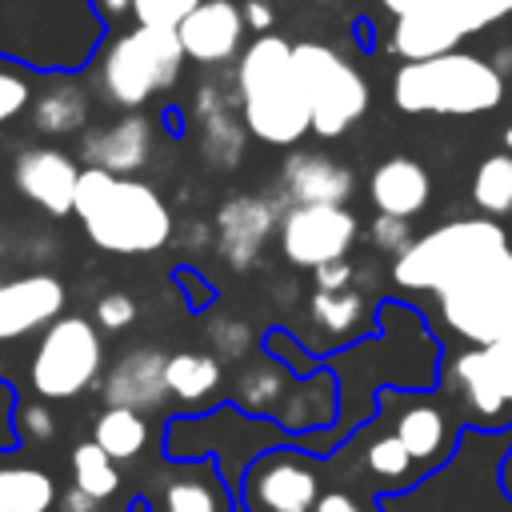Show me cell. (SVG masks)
Masks as SVG:
<instances>
[{"instance_id":"1","label":"cell","mask_w":512,"mask_h":512,"mask_svg":"<svg viewBox=\"0 0 512 512\" xmlns=\"http://www.w3.org/2000/svg\"><path fill=\"white\" fill-rule=\"evenodd\" d=\"M72 216L96 248L116 256H144L172 240V212L152 184L92 164L80 172Z\"/></svg>"},{"instance_id":"2","label":"cell","mask_w":512,"mask_h":512,"mask_svg":"<svg viewBox=\"0 0 512 512\" xmlns=\"http://www.w3.org/2000/svg\"><path fill=\"white\" fill-rule=\"evenodd\" d=\"M236 104L248 132L264 144L288 148L312 132V108L292 64V44L260 32L236 60Z\"/></svg>"},{"instance_id":"3","label":"cell","mask_w":512,"mask_h":512,"mask_svg":"<svg viewBox=\"0 0 512 512\" xmlns=\"http://www.w3.org/2000/svg\"><path fill=\"white\" fill-rule=\"evenodd\" d=\"M504 76L496 64L472 52H444L428 60H404L392 76V104L412 116H480L500 108Z\"/></svg>"},{"instance_id":"4","label":"cell","mask_w":512,"mask_h":512,"mask_svg":"<svg viewBox=\"0 0 512 512\" xmlns=\"http://www.w3.org/2000/svg\"><path fill=\"white\" fill-rule=\"evenodd\" d=\"M508 252H512L508 232L492 216L448 220V224L424 232L420 240H412L396 256L392 280L400 288H424V292H436L440 296L444 288H456L460 280L476 276L480 268L496 264Z\"/></svg>"},{"instance_id":"5","label":"cell","mask_w":512,"mask_h":512,"mask_svg":"<svg viewBox=\"0 0 512 512\" xmlns=\"http://www.w3.org/2000/svg\"><path fill=\"white\" fill-rule=\"evenodd\" d=\"M184 48L172 28H144L132 24L116 32L100 52H96V84L104 100L136 112L144 108L156 92H168L180 80L184 68Z\"/></svg>"},{"instance_id":"6","label":"cell","mask_w":512,"mask_h":512,"mask_svg":"<svg viewBox=\"0 0 512 512\" xmlns=\"http://www.w3.org/2000/svg\"><path fill=\"white\" fill-rule=\"evenodd\" d=\"M232 404L244 416H260L272 420L276 428H284L288 436H304L312 428H328L336 420V380L332 372L316 368L308 376L284 372L276 364V356L260 368H244L236 388H232Z\"/></svg>"},{"instance_id":"7","label":"cell","mask_w":512,"mask_h":512,"mask_svg":"<svg viewBox=\"0 0 512 512\" xmlns=\"http://www.w3.org/2000/svg\"><path fill=\"white\" fill-rule=\"evenodd\" d=\"M104 372V340L100 324L76 312L56 316L32 352L28 380L40 400H76Z\"/></svg>"},{"instance_id":"8","label":"cell","mask_w":512,"mask_h":512,"mask_svg":"<svg viewBox=\"0 0 512 512\" xmlns=\"http://www.w3.org/2000/svg\"><path fill=\"white\" fill-rule=\"evenodd\" d=\"M324 492V460L300 444L260 448L236 484V512H312Z\"/></svg>"},{"instance_id":"9","label":"cell","mask_w":512,"mask_h":512,"mask_svg":"<svg viewBox=\"0 0 512 512\" xmlns=\"http://www.w3.org/2000/svg\"><path fill=\"white\" fill-rule=\"evenodd\" d=\"M292 64H296V76L304 84L316 136L336 140L368 112L364 76L340 52H332L328 44H316V40L292 44Z\"/></svg>"},{"instance_id":"10","label":"cell","mask_w":512,"mask_h":512,"mask_svg":"<svg viewBox=\"0 0 512 512\" xmlns=\"http://www.w3.org/2000/svg\"><path fill=\"white\" fill-rule=\"evenodd\" d=\"M512 16V0H420L392 24V52L400 60H428L456 52L464 36Z\"/></svg>"},{"instance_id":"11","label":"cell","mask_w":512,"mask_h":512,"mask_svg":"<svg viewBox=\"0 0 512 512\" xmlns=\"http://www.w3.org/2000/svg\"><path fill=\"white\" fill-rule=\"evenodd\" d=\"M448 328L472 344L512 340V252L440 292Z\"/></svg>"},{"instance_id":"12","label":"cell","mask_w":512,"mask_h":512,"mask_svg":"<svg viewBox=\"0 0 512 512\" xmlns=\"http://www.w3.org/2000/svg\"><path fill=\"white\" fill-rule=\"evenodd\" d=\"M280 252L296 268H324L332 260H348L360 220L344 204H292L280 216Z\"/></svg>"},{"instance_id":"13","label":"cell","mask_w":512,"mask_h":512,"mask_svg":"<svg viewBox=\"0 0 512 512\" xmlns=\"http://www.w3.org/2000/svg\"><path fill=\"white\" fill-rule=\"evenodd\" d=\"M464 424L500 428L512 416V340L476 344L452 364Z\"/></svg>"},{"instance_id":"14","label":"cell","mask_w":512,"mask_h":512,"mask_svg":"<svg viewBox=\"0 0 512 512\" xmlns=\"http://www.w3.org/2000/svg\"><path fill=\"white\" fill-rule=\"evenodd\" d=\"M384 396L396 404L392 412V432L400 436V444L412 452V460L420 464L424 476H432L436 468H444L456 452L460 440V420L440 396L428 392H388Z\"/></svg>"},{"instance_id":"15","label":"cell","mask_w":512,"mask_h":512,"mask_svg":"<svg viewBox=\"0 0 512 512\" xmlns=\"http://www.w3.org/2000/svg\"><path fill=\"white\" fill-rule=\"evenodd\" d=\"M244 8L236 0H204L176 28L180 48L196 64H228L244 52Z\"/></svg>"},{"instance_id":"16","label":"cell","mask_w":512,"mask_h":512,"mask_svg":"<svg viewBox=\"0 0 512 512\" xmlns=\"http://www.w3.org/2000/svg\"><path fill=\"white\" fill-rule=\"evenodd\" d=\"M80 164L60 148H24L12 164V184L24 200L44 208L48 216H68L76 204Z\"/></svg>"},{"instance_id":"17","label":"cell","mask_w":512,"mask_h":512,"mask_svg":"<svg viewBox=\"0 0 512 512\" xmlns=\"http://www.w3.org/2000/svg\"><path fill=\"white\" fill-rule=\"evenodd\" d=\"M272 232H280V216L264 196H232L216 212V244L236 272L260 260Z\"/></svg>"},{"instance_id":"18","label":"cell","mask_w":512,"mask_h":512,"mask_svg":"<svg viewBox=\"0 0 512 512\" xmlns=\"http://www.w3.org/2000/svg\"><path fill=\"white\" fill-rule=\"evenodd\" d=\"M64 316V284L52 272L0 280V340L28 336Z\"/></svg>"},{"instance_id":"19","label":"cell","mask_w":512,"mask_h":512,"mask_svg":"<svg viewBox=\"0 0 512 512\" xmlns=\"http://www.w3.org/2000/svg\"><path fill=\"white\" fill-rule=\"evenodd\" d=\"M180 468L164 480L160 488V512H236L232 508V484L220 472L216 456H192V460H176Z\"/></svg>"},{"instance_id":"20","label":"cell","mask_w":512,"mask_h":512,"mask_svg":"<svg viewBox=\"0 0 512 512\" xmlns=\"http://www.w3.org/2000/svg\"><path fill=\"white\" fill-rule=\"evenodd\" d=\"M164 364H168V356H164L160 348H132V352H124V356L104 372V380H100L104 404L152 412V408L168 396Z\"/></svg>"},{"instance_id":"21","label":"cell","mask_w":512,"mask_h":512,"mask_svg":"<svg viewBox=\"0 0 512 512\" xmlns=\"http://www.w3.org/2000/svg\"><path fill=\"white\" fill-rule=\"evenodd\" d=\"M432 196V176L420 160L412 156H388L376 164V172L368 176V200L376 212L384 216H400L412 220L416 212L428 208Z\"/></svg>"},{"instance_id":"22","label":"cell","mask_w":512,"mask_h":512,"mask_svg":"<svg viewBox=\"0 0 512 512\" xmlns=\"http://www.w3.org/2000/svg\"><path fill=\"white\" fill-rule=\"evenodd\" d=\"M152 152V120L140 112H128L112 124H104L100 132L84 136V160L92 168H108L120 176H132L148 164Z\"/></svg>"},{"instance_id":"23","label":"cell","mask_w":512,"mask_h":512,"mask_svg":"<svg viewBox=\"0 0 512 512\" xmlns=\"http://www.w3.org/2000/svg\"><path fill=\"white\" fill-rule=\"evenodd\" d=\"M280 188L292 204H348L352 172L324 152H292L280 168Z\"/></svg>"},{"instance_id":"24","label":"cell","mask_w":512,"mask_h":512,"mask_svg":"<svg viewBox=\"0 0 512 512\" xmlns=\"http://www.w3.org/2000/svg\"><path fill=\"white\" fill-rule=\"evenodd\" d=\"M360 480L376 492V496H396V492H408L424 480L420 464L412 460V452L400 444V436L392 428L376 432L364 440V452H360Z\"/></svg>"},{"instance_id":"25","label":"cell","mask_w":512,"mask_h":512,"mask_svg":"<svg viewBox=\"0 0 512 512\" xmlns=\"http://www.w3.org/2000/svg\"><path fill=\"white\" fill-rule=\"evenodd\" d=\"M196 120H200V148H204V156L216 168H232L240 160V152H244V132H248L244 116H232L216 100V92L204 88V96L196 104Z\"/></svg>"},{"instance_id":"26","label":"cell","mask_w":512,"mask_h":512,"mask_svg":"<svg viewBox=\"0 0 512 512\" xmlns=\"http://www.w3.org/2000/svg\"><path fill=\"white\" fill-rule=\"evenodd\" d=\"M60 488L40 464H0V512H52Z\"/></svg>"},{"instance_id":"27","label":"cell","mask_w":512,"mask_h":512,"mask_svg":"<svg viewBox=\"0 0 512 512\" xmlns=\"http://www.w3.org/2000/svg\"><path fill=\"white\" fill-rule=\"evenodd\" d=\"M32 124L44 136H72L88 124V96L80 84H52L32 96Z\"/></svg>"},{"instance_id":"28","label":"cell","mask_w":512,"mask_h":512,"mask_svg":"<svg viewBox=\"0 0 512 512\" xmlns=\"http://www.w3.org/2000/svg\"><path fill=\"white\" fill-rule=\"evenodd\" d=\"M164 380H168V396L184 404H204L220 388L224 368H220V356L212 352H172L164 364Z\"/></svg>"},{"instance_id":"29","label":"cell","mask_w":512,"mask_h":512,"mask_svg":"<svg viewBox=\"0 0 512 512\" xmlns=\"http://www.w3.org/2000/svg\"><path fill=\"white\" fill-rule=\"evenodd\" d=\"M148 436H152V428H148L144 412L120 408V404H104V412H100L96 424H92V440H96L112 460H120V464L136 460V456L148 448Z\"/></svg>"},{"instance_id":"30","label":"cell","mask_w":512,"mask_h":512,"mask_svg":"<svg viewBox=\"0 0 512 512\" xmlns=\"http://www.w3.org/2000/svg\"><path fill=\"white\" fill-rule=\"evenodd\" d=\"M72 484L108 504L120 492V460H112L96 440H84L72 448Z\"/></svg>"},{"instance_id":"31","label":"cell","mask_w":512,"mask_h":512,"mask_svg":"<svg viewBox=\"0 0 512 512\" xmlns=\"http://www.w3.org/2000/svg\"><path fill=\"white\" fill-rule=\"evenodd\" d=\"M472 200L484 216L500 220L512 212V152H492L472 176Z\"/></svg>"},{"instance_id":"32","label":"cell","mask_w":512,"mask_h":512,"mask_svg":"<svg viewBox=\"0 0 512 512\" xmlns=\"http://www.w3.org/2000/svg\"><path fill=\"white\" fill-rule=\"evenodd\" d=\"M360 316H364V300H360L352 288H336V292L316 288V296H312V320H316L320 328L344 336V332L356 328Z\"/></svg>"},{"instance_id":"33","label":"cell","mask_w":512,"mask_h":512,"mask_svg":"<svg viewBox=\"0 0 512 512\" xmlns=\"http://www.w3.org/2000/svg\"><path fill=\"white\" fill-rule=\"evenodd\" d=\"M28 104H32V84H28L24 64L12 56H0V124L16 120Z\"/></svg>"},{"instance_id":"34","label":"cell","mask_w":512,"mask_h":512,"mask_svg":"<svg viewBox=\"0 0 512 512\" xmlns=\"http://www.w3.org/2000/svg\"><path fill=\"white\" fill-rule=\"evenodd\" d=\"M312 512H384V508L368 484H332L320 492Z\"/></svg>"},{"instance_id":"35","label":"cell","mask_w":512,"mask_h":512,"mask_svg":"<svg viewBox=\"0 0 512 512\" xmlns=\"http://www.w3.org/2000/svg\"><path fill=\"white\" fill-rule=\"evenodd\" d=\"M204 0H132V20L144 28H180L184 16Z\"/></svg>"},{"instance_id":"36","label":"cell","mask_w":512,"mask_h":512,"mask_svg":"<svg viewBox=\"0 0 512 512\" xmlns=\"http://www.w3.org/2000/svg\"><path fill=\"white\" fill-rule=\"evenodd\" d=\"M208 344L220 360H240L248 348H252V328L236 316H224V320H212L208 328Z\"/></svg>"},{"instance_id":"37","label":"cell","mask_w":512,"mask_h":512,"mask_svg":"<svg viewBox=\"0 0 512 512\" xmlns=\"http://www.w3.org/2000/svg\"><path fill=\"white\" fill-rule=\"evenodd\" d=\"M136 300L128 296V292H120V288H112V292H104L100 300H96V308H92V320L100 324V332H124V328H132L136 324Z\"/></svg>"},{"instance_id":"38","label":"cell","mask_w":512,"mask_h":512,"mask_svg":"<svg viewBox=\"0 0 512 512\" xmlns=\"http://www.w3.org/2000/svg\"><path fill=\"white\" fill-rule=\"evenodd\" d=\"M16 436L20 440H32V444H48L56 436V416L48 404L32 400V404H20L16 408Z\"/></svg>"},{"instance_id":"39","label":"cell","mask_w":512,"mask_h":512,"mask_svg":"<svg viewBox=\"0 0 512 512\" xmlns=\"http://www.w3.org/2000/svg\"><path fill=\"white\" fill-rule=\"evenodd\" d=\"M172 280L180 284V292H184V304L192 308V312H204L212 300H216V292H212V284L196 272V268H188V264H180L176 272H172Z\"/></svg>"},{"instance_id":"40","label":"cell","mask_w":512,"mask_h":512,"mask_svg":"<svg viewBox=\"0 0 512 512\" xmlns=\"http://www.w3.org/2000/svg\"><path fill=\"white\" fill-rule=\"evenodd\" d=\"M372 240H376V248H384V252H404L412 240H408V220H400V216H384V212H376V220H372Z\"/></svg>"},{"instance_id":"41","label":"cell","mask_w":512,"mask_h":512,"mask_svg":"<svg viewBox=\"0 0 512 512\" xmlns=\"http://www.w3.org/2000/svg\"><path fill=\"white\" fill-rule=\"evenodd\" d=\"M312 280H316V288H324V292L348 288V284H352V264H348V260H332V264L316 268V272H312Z\"/></svg>"},{"instance_id":"42","label":"cell","mask_w":512,"mask_h":512,"mask_svg":"<svg viewBox=\"0 0 512 512\" xmlns=\"http://www.w3.org/2000/svg\"><path fill=\"white\" fill-rule=\"evenodd\" d=\"M60 512H100V500H96V496H88L84 488L68 484V488L60 492Z\"/></svg>"},{"instance_id":"43","label":"cell","mask_w":512,"mask_h":512,"mask_svg":"<svg viewBox=\"0 0 512 512\" xmlns=\"http://www.w3.org/2000/svg\"><path fill=\"white\" fill-rule=\"evenodd\" d=\"M272 20H276V16H272V4H268V0H248V4H244V24H248L252 32H268Z\"/></svg>"},{"instance_id":"44","label":"cell","mask_w":512,"mask_h":512,"mask_svg":"<svg viewBox=\"0 0 512 512\" xmlns=\"http://www.w3.org/2000/svg\"><path fill=\"white\" fill-rule=\"evenodd\" d=\"M92 4H96V12H100L104 24H116V20H128L132 16V0H92Z\"/></svg>"},{"instance_id":"45","label":"cell","mask_w":512,"mask_h":512,"mask_svg":"<svg viewBox=\"0 0 512 512\" xmlns=\"http://www.w3.org/2000/svg\"><path fill=\"white\" fill-rule=\"evenodd\" d=\"M500 488H504L508 500H512V448H508V456H504V464H500Z\"/></svg>"},{"instance_id":"46","label":"cell","mask_w":512,"mask_h":512,"mask_svg":"<svg viewBox=\"0 0 512 512\" xmlns=\"http://www.w3.org/2000/svg\"><path fill=\"white\" fill-rule=\"evenodd\" d=\"M380 4H384L392 16H404V12H408V8H416L420 0H380Z\"/></svg>"},{"instance_id":"47","label":"cell","mask_w":512,"mask_h":512,"mask_svg":"<svg viewBox=\"0 0 512 512\" xmlns=\"http://www.w3.org/2000/svg\"><path fill=\"white\" fill-rule=\"evenodd\" d=\"M504 152H512V124L504 128Z\"/></svg>"}]
</instances>
